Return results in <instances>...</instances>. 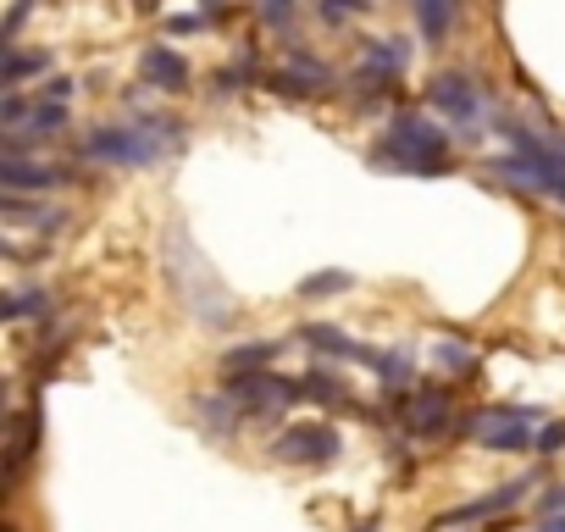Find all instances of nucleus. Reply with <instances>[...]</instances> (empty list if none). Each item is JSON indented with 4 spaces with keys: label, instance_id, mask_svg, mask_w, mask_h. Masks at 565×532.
<instances>
[{
    "label": "nucleus",
    "instance_id": "1",
    "mask_svg": "<svg viewBox=\"0 0 565 532\" xmlns=\"http://www.w3.org/2000/svg\"><path fill=\"white\" fill-rule=\"evenodd\" d=\"M383 161H399L405 172H438L449 167V134H438L427 117H399L388 145H383Z\"/></svg>",
    "mask_w": 565,
    "mask_h": 532
},
{
    "label": "nucleus",
    "instance_id": "2",
    "mask_svg": "<svg viewBox=\"0 0 565 532\" xmlns=\"http://www.w3.org/2000/svg\"><path fill=\"white\" fill-rule=\"evenodd\" d=\"M460 433L477 438V444H488V449H532V416L515 411V405H488Z\"/></svg>",
    "mask_w": 565,
    "mask_h": 532
},
{
    "label": "nucleus",
    "instance_id": "3",
    "mask_svg": "<svg viewBox=\"0 0 565 532\" xmlns=\"http://www.w3.org/2000/svg\"><path fill=\"white\" fill-rule=\"evenodd\" d=\"M504 134L515 139V150H521V161H510V167H521L537 189H548L554 200H565V150H554V145H543V139H532L526 128H515V123H504Z\"/></svg>",
    "mask_w": 565,
    "mask_h": 532
},
{
    "label": "nucleus",
    "instance_id": "4",
    "mask_svg": "<svg viewBox=\"0 0 565 532\" xmlns=\"http://www.w3.org/2000/svg\"><path fill=\"white\" fill-rule=\"evenodd\" d=\"M84 156L106 161V167H150L161 156V145L145 139V134H128V128H100V134L84 139Z\"/></svg>",
    "mask_w": 565,
    "mask_h": 532
},
{
    "label": "nucleus",
    "instance_id": "5",
    "mask_svg": "<svg viewBox=\"0 0 565 532\" xmlns=\"http://www.w3.org/2000/svg\"><path fill=\"white\" fill-rule=\"evenodd\" d=\"M271 449H277V460H289V466H322V460L339 455V433L322 427V422H300V427L282 433Z\"/></svg>",
    "mask_w": 565,
    "mask_h": 532
},
{
    "label": "nucleus",
    "instance_id": "6",
    "mask_svg": "<svg viewBox=\"0 0 565 532\" xmlns=\"http://www.w3.org/2000/svg\"><path fill=\"white\" fill-rule=\"evenodd\" d=\"M427 100H433V111H444L449 123H471V117L482 111V100H477L471 78H460V73H438V78H433V89H427Z\"/></svg>",
    "mask_w": 565,
    "mask_h": 532
},
{
    "label": "nucleus",
    "instance_id": "7",
    "mask_svg": "<svg viewBox=\"0 0 565 532\" xmlns=\"http://www.w3.org/2000/svg\"><path fill=\"white\" fill-rule=\"evenodd\" d=\"M227 389L249 405V411H277V405H289L300 389L295 383H282V377H266V372H244V377H227Z\"/></svg>",
    "mask_w": 565,
    "mask_h": 532
},
{
    "label": "nucleus",
    "instance_id": "8",
    "mask_svg": "<svg viewBox=\"0 0 565 532\" xmlns=\"http://www.w3.org/2000/svg\"><path fill=\"white\" fill-rule=\"evenodd\" d=\"M405 62H411V51H405V40H372L366 45V56H361V78L366 84H399V73H405Z\"/></svg>",
    "mask_w": 565,
    "mask_h": 532
},
{
    "label": "nucleus",
    "instance_id": "9",
    "mask_svg": "<svg viewBox=\"0 0 565 532\" xmlns=\"http://www.w3.org/2000/svg\"><path fill=\"white\" fill-rule=\"evenodd\" d=\"M139 78H145L150 89H167V95H178V89L189 84V62H183L178 51H167V45H150V51L139 56Z\"/></svg>",
    "mask_w": 565,
    "mask_h": 532
},
{
    "label": "nucleus",
    "instance_id": "10",
    "mask_svg": "<svg viewBox=\"0 0 565 532\" xmlns=\"http://www.w3.org/2000/svg\"><path fill=\"white\" fill-rule=\"evenodd\" d=\"M444 422H449V394H444V389H438V394H411V400H405V433L438 438Z\"/></svg>",
    "mask_w": 565,
    "mask_h": 532
},
{
    "label": "nucleus",
    "instance_id": "11",
    "mask_svg": "<svg viewBox=\"0 0 565 532\" xmlns=\"http://www.w3.org/2000/svg\"><path fill=\"white\" fill-rule=\"evenodd\" d=\"M0 183H7L12 194H23V189H56V183H67V172H62V167H45V161L7 156V167H0Z\"/></svg>",
    "mask_w": 565,
    "mask_h": 532
},
{
    "label": "nucleus",
    "instance_id": "12",
    "mask_svg": "<svg viewBox=\"0 0 565 532\" xmlns=\"http://www.w3.org/2000/svg\"><path fill=\"white\" fill-rule=\"evenodd\" d=\"M34 433H40V422H34V416H18V422H12V449H7V482H18V471L29 466V455H34Z\"/></svg>",
    "mask_w": 565,
    "mask_h": 532
},
{
    "label": "nucleus",
    "instance_id": "13",
    "mask_svg": "<svg viewBox=\"0 0 565 532\" xmlns=\"http://www.w3.org/2000/svg\"><path fill=\"white\" fill-rule=\"evenodd\" d=\"M271 355H277L271 344H244V350H233V355L222 361V372H227V377H244V372H266V366H271Z\"/></svg>",
    "mask_w": 565,
    "mask_h": 532
},
{
    "label": "nucleus",
    "instance_id": "14",
    "mask_svg": "<svg viewBox=\"0 0 565 532\" xmlns=\"http://www.w3.org/2000/svg\"><path fill=\"white\" fill-rule=\"evenodd\" d=\"M416 7H422V34L427 40H444L449 34V18H455L449 0H416Z\"/></svg>",
    "mask_w": 565,
    "mask_h": 532
},
{
    "label": "nucleus",
    "instance_id": "15",
    "mask_svg": "<svg viewBox=\"0 0 565 532\" xmlns=\"http://www.w3.org/2000/svg\"><path fill=\"white\" fill-rule=\"evenodd\" d=\"M438 366L455 372V377H471V372H477V355H471L466 344H438Z\"/></svg>",
    "mask_w": 565,
    "mask_h": 532
},
{
    "label": "nucleus",
    "instance_id": "16",
    "mask_svg": "<svg viewBox=\"0 0 565 532\" xmlns=\"http://www.w3.org/2000/svg\"><path fill=\"white\" fill-rule=\"evenodd\" d=\"M29 73H45V56H18V51H12V56H7V89H18Z\"/></svg>",
    "mask_w": 565,
    "mask_h": 532
},
{
    "label": "nucleus",
    "instance_id": "17",
    "mask_svg": "<svg viewBox=\"0 0 565 532\" xmlns=\"http://www.w3.org/2000/svg\"><path fill=\"white\" fill-rule=\"evenodd\" d=\"M300 289L306 295H339V289H350V273H322V278H306Z\"/></svg>",
    "mask_w": 565,
    "mask_h": 532
},
{
    "label": "nucleus",
    "instance_id": "18",
    "mask_svg": "<svg viewBox=\"0 0 565 532\" xmlns=\"http://www.w3.org/2000/svg\"><path fill=\"white\" fill-rule=\"evenodd\" d=\"M34 306H51V295H45V289H29V295H12V300H7V317H29Z\"/></svg>",
    "mask_w": 565,
    "mask_h": 532
},
{
    "label": "nucleus",
    "instance_id": "19",
    "mask_svg": "<svg viewBox=\"0 0 565 532\" xmlns=\"http://www.w3.org/2000/svg\"><path fill=\"white\" fill-rule=\"evenodd\" d=\"M260 12H266V23H271V29H282V23L295 18V0H260Z\"/></svg>",
    "mask_w": 565,
    "mask_h": 532
},
{
    "label": "nucleus",
    "instance_id": "20",
    "mask_svg": "<svg viewBox=\"0 0 565 532\" xmlns=\"http://www.w3.org/2000/svg\"><path fill=\"white\" fill-rule=\"evenodd\" d=\"M537 449H543V455H554V449H565V422H548V427L537 433Z\"/></svg>",
    "mask_w": 565,
    "mask_h": 532
},
{
    "label": "nucleus",
    "instance_id": "21",
    "mask_svg": "<svg viewBox=\"0 0 565 532\" xmlns=\"http://www.w3.org/2000/svg\"><path fill=\"white\" fill-rule=\"evenodd\" d=\"M366 0H328V18H344V12H361Z\"/></svg>",
    "mask_w": 565,
    "mask_h": 532
},
{
    "label": "nucleus",
    "instance_id": "22",
    "mask_svg": "<svg viewBox=\"0 0 565 532\" xmlns=\"http://www.w3.org/2000/svg\"><path fill=\"white\" fill-rule=\"evenodd\" d=\"M40 95H51V100H67V95H73V84H67V78H51Z\"/></svg>",
    "mask_w": 565,
    "mask_h": 532
},
{
    "label": "nucleus",
    "instance_id": "23",
    "mask_svg": "<svg viewBox=\"0 0 565 532\" xmlns=\"http://www.w3.org/2000/svg\"><path fill=\"white\" fill-rule=\"evenodd\" d=\"M559 504H565V482H559V488H554V493H548V499H543V515H554V510H559Z\"/></svg>",
    "mask_w": 565,
    "mask_h": 532
},
{
    "label": "nucleus",
    "instance_id": "24",
    "mask_svg": "<svg viewBox=\"0 0 565 532\" xmlns=\"http://www.w3.org/2000/svg\"><path fill=\"white\" fill-rule=\"evenodd\" d=\"M543 532H565V515H543Z\"/></svg>",
    "mask_w": 565,
    "mask_h": 532
}]
</instances>
